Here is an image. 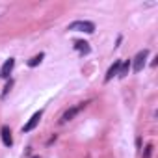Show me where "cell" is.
I'll list each match as a JSON object with an SVG mask.
<instances>
[{"mask_svg":"<svg viewBox=\"0 0 158 158\" xmlns=\"http://www.w3.org/2000/svg\"><path fill=\"white\" fill-rule=\"evenodd\" d=\"M67 30H80V32H88V34H93L95 32V24L89 23V21H74L67 26Z\"/></svg>","mask_w":158,"mask_h":158,"instance_id":"1","label":"cell"},{"mask_svg":"<svg viewBox=\"0 0 158 158\" xmlns=\"http://www.w3.org/2000/svg\"><path fill=\"white\" fill-rule=\"evenodd\" d=\"M147 56H149V50H147V48H143V50H139V52L136 54V58H134V65H132V69H134L136 73H139V71L145 67Z\"/></svg>","mask_w":158,"mask_h":158,"instance_id":"2","label":"cell"},{"mask_svg":"<svg viewBox=\"0 0 158 158\" xmlns=\"http://www.w3.org/2000/svg\"><path fill=\"white\" fill-rule=\"evenodd\" d=\"M41 115H43V112H41V110H39V112H35V114L30 117V121H28V123L23 127V132H32V130H34V128L39 125V119H41Z\"/></svg>","mask_w":158,"mask_h":158,"instance_id":"3","label":"cell"},{"mask_svg":"<svg viewBox=\"0 0 158 158\" xmlns=\"http://www.w3.org/2000/svg\"><path fill=\"white\" fill-rule=\"evenodd\" d=\"M13 65H15V60H13V58H10V60L4 63L2 71H0V76H4V78H10V74H11V71H13Z\"/></svg>","mask_w":158,"mask_h":158,"instance_id":"4","label":"cell"},{"mask_svg":"<svg viewBox=\"0 0 158 158\" xmlns=\"http://www.w3.org/2000/svg\"><path fill=\"white\" fill-rule=\"evenodd\" d=\"M84 108V104H80V106H74V108H71V110H67L65 114H63V117H61V123H67V121H71L78 112H80Z\"/></svg>","mask_w":158,"mask_h":158,"instance_id":"5","label":"cell"},{"mask_svg":"<svg viewBox=\"0 0 158 158\" xmlns=\"http://www.w3.org/2000/svg\"><path fill=\"white\" fill-rule=\"evenodd\" d=\"M0 134H2V141L6 147H11L13 145V138H11V132L8 127H2V130H0Z\"/></svg>","mask_w":158,"mask_h":158,"instance_id":"6","label":"cell"},{"mask_svg":"<svg viewBox=\"0 0 158 158\" xmlns=\"http://www.w3.org/2000/svg\"><path fill=\"white\" fill-rule=\"evenodd\" d=\"M119 67H121V61H115V63H114V65L108 69V74H106V78H104L106 82H108V80H112V78H114V76L119 73Z\"/></svg>","mask_w":158,"mask_h":158,"instance_id":"7","label":"cell"},{"mask_svg":"<svg viewBox=\"0 0 158 158\" xmlns=\"http://www.w3.org/2000/svg\"><path fill=\"white\" fill-rule=\"evenodd\" d=\"M74 48L80 52V54H88L89 52V43L88 41H76L74 43Z\"/></svg>","mask_w":158,"mask_h":158,"instance_id":"8","label":"cell"},{"mask_svg":"<svg viewBox=\"0 0 158 158\" xmlns=\"http://www.w3.org/2000/svg\"><path fill=\"white\" fill-rule=\"evenodd\" d=\"M128 71H130V60H128V61H125V63L119 67V73H117V76H119V78H125V76L128 74Z\"/></svg>","mask_w":158,"mask_h":158,"instance_id":"9","label":"cell"},{"mask_svg":"<svg viewBox=\"0 0 158 158\" xmlns=\"http://www.w3.org/2000/svg\"><path fill=\"white\" fill-rule=\"evenodd\" d=\"M43 58H45V54H43V52H39L37 56H34L32 60H28V65H30V67H35V65H39V63L43 61Z\"/></svg>","mask_w":158,"mask_h":158,"instance_id":"10","label":"cell"},{"mask_svg":"<svg viewBox=\"0 0 158 158\" xmlns=\"http://www.w3.org/2000/svg\"><path fill=\"white\" fill-rule=\"evenodd\" d=\"M11 86H13V82H11V80H8V84H6V88H4V93H2V97H6V95H8V91H10V88H11Z\"/></svg>","mask_w":158,"mask_h":158,"instance_id":"11","label":"cell"},{"mask_svg":"<svg viewBox=\"0 0 158 158\" xmlns=\"http://www.w3.org/2000/svg\"><path fill=\"white\" fill-rule=\"evenodd\" d=\"M151 151H152V147L149 145V147L145 149V156H143V158H151Z\"/></svg>","mask_w":158,"mask_h":158,"instance_id":"12","label":"cell"}]
</instances>
